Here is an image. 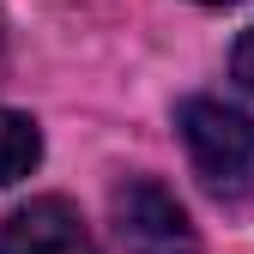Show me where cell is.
Listing matches in <instances>:
<instances>
[{
	"label": "cell",
	"mask_w": 254,
	"mask_h": 254,
	"mask_svg": "<svg viewBox=\"0 0 254 254\" xmlns=\"http://www.w3.org/2000/svg\"><path fill=\"white\" fill-rule=\"evenodd\" d=\"M182 145L194 157V176L212 200H248L254 194V121L218 97H188L182 103Z\"/></svg>",
	"instance_id": "1"
},
{
	"label": "cell",
	"mask_w": 254,
	"mask_h": 254,
	"mask_svg": "<svg viewBox=\"0 0 254 254\" xmlns=\"http://www.w3.org/2000/svg\"><path fill=\"white\" fill-rule=\"evenodd\" d=\"M115 236H121V254H200L194 224L176 206V194H164L145 176L115 188Z\"/></svg>",
	"instance_id": "2"
},
{
	"label": "cell",
	"mask_w": 254,
	"mask_h": 254,
	"mask_svg": "<svg viewBox=\"0 0 254 254\" xmlns=\"http://www.w3.org/2000/svg\"><path fill=\"white\" fill-rule=\"evenodd\" d=\"M0 254H97L85 218L67 200H30L0 224Z\"/></svg>",
	"instance_id": "3"
},
{
	"label": "cell",
	"mask_w": 254,
	"mask_h": 254,
	"mask_svg": "<svg viewBox=\"0 0 254 254\" xmlns=\"http://www.w3.org/2000/svg\"><path fill=\"white\" fill-rule=\"evenodd\" d=\"M37 157H43V133H37L24 115L0 109V188L18 182V176H30V170H37Z\"/></svg>",
	"instance_id": "4"
},
{
	"label": "cell",
	"mask_w": 254,
	"mask_h": 254,
	"mask_svg": "<svg viewBox=\"0 0 254 254\" xmlns=\"http://www.w3.org/2000/svg\"><path fill=\"white\" fill-rule=\"evenodd\" d=\"M230 67H236V79L254 91V30H248V37L236 43V55H230Z\"/></svg>",
	"instance_id": "5"
},
{
	"label": "cell",
	"mask_w": 254,
	"mask_h": 254,
	"mask_svg": "<svg viewBox=\"0 0 254 254\" xmlns=\"http://www.w3.org/2000/svg\"><path fill=\"white\" fill-rule=\"evenodd\" d=\"M212 6H224V0H212Z\"/></svg>",
	"instance_id": "6"
}]
</instances>
